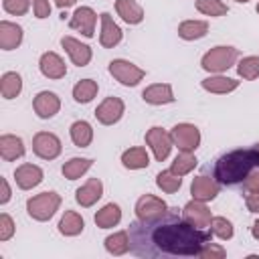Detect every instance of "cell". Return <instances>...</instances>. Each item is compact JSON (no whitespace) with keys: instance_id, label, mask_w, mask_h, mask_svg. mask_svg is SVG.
I'll list each match as a JSON object with an SVG mask.
<instances>
[{"instance_id":"cell-1","label":"cell","mask_w":259,"mask_h":259,"mask_svg":"<svg viewBox=\"0 0 259 259\" xmlns=\"http://www.w3.org/2000/svg\"><path fill=\"white\" fill-rule=\"evenodd\" d=\"M127 233L130 251L138 257H198L212 239V231L190 225L172 206L156 219L134 221Z\"/></svg>"},{"instance_id":"cell-2","label":"cell","mask_w":259,"mask_h":259,"mask_svg":"<svg viewBox=\"0 0 259 259\" xmlns=\"http://www.w3.org/2000/svg\"><path fill=\"white\" fill-rule=\"evenodd\" d=\"M259 168V144L249 148H239L217 158L212 166V176L219 184L237 186L243 184L245 178Z\"/></svg>"},{"instance_id":"cell-3","label":"cell","mask_w":259,"mask_h":259,"mask_svg":"<svg viewBox=\"0 0 259 259\" xmlns=\"http://www.w3.org/2000/svg\"><path fill=\"white\" fill-rule=\"evenodd\" d=\"M239 59V49L235 47H227V45H219L212 47L200 61V67L208 73H223L227 69H231Z\"/></svg>"},{"instance_id":"cell-4","label":"cell","mask_w":259,"mask_h":259,"mask_svg":"<svg viewBox=\"0 0 259 259\" xmlns=\"http://www.w3.org/2000/svg\"><path fill=\"white\" fill-rule=\"evenodd\" d=\"M61 206V194L57 192H40V194H34L26 200V212L30 219L34 221H49Z\"/></svg>"},{"instance_id":"cell-5","label":"cell","mask_w":259,"mask_h":259,"mask_svg":"<svg viewBox=\"0 0 259 259\" xmlns=\"http://www.w3.org/2000/svg\"><path fill=\"white\" fill-rule=\"evenodd\" d=\"M107 69L125 87H134V85H138L146 77V71L144 69H140L138 65H134V63H130L125 59H113V61H109V67Z\"/></svg>"},{"instance_id":"cell-6","label":"cell","mask_w":259,"mask_h":259,"mask_svg":"<svg viewBox=\"0 0 259 259\" xmlns=\"http://www.w3.org/2000/svg\"><path fill=\"white\" fill-rule=\"evenodd\" d=\"M170 136L180 152H194L200 146V130L194 123H176L170 130Z\"/></svg>"},{"instance_id":"cell-7","label":"cell","mask_w":259,"mask_h":259,"mask_svg":"<svg viewBox=\"0 0 259 259\" xmlns=\"http://www.w3.org/2000/svg\"><path fill=\"white\" fill-rule=\"evenodd\" d=\"M146 144L150 146L154 158H156L158 162H162V160H166V158L170 156V150H172V144H174V142H172L170 132H166L164 127L154 125V127H150V130L146 132Z\"/></svg>"},{"instance_id":"cell-8","label":"cell","mask_w":259,"mask_h":259,"mask_svg":"<svg viewBox=\"0 0 259 259\" xmlns=\"http://www.w3.org/2000/svg\"><path fill=\"white\" fill-rule=\"evenodd\" d=\"M61 140L51 132H38L32 138V152L42 160H55L61 154Z\"/></svg>"},{"instance_id":"cell-9","label":"cell","mask_w":259,"mask_h":259,"mask_svg":"<svg viewBox=\"0 0 259 259\" xmlns=\"http://www.w3.org/2000/svg\"><path fill=\"white\" fill-rule=\"evenodd\" d=\"M123 111H125V105H123V101H121L119 97H105V99L97 105L95 117H97V121L103 123V125H113V123H117V121L121 119Z\"/></svg>"},{"instance_id":"cell-10","label":"cell","mask_w":259,"mask_h":259,"mask_svg":"<svg viewBox=\"0 0 259 259\" xmlns=\"http://www.w3.org/2000/svg\"><path fill=\"white\" fill-rule=\"evenodd\" d=\"M95 22H97V14L93 8L89 6H79L73 14H71V20H69V26L73 30H79L83 36L91 38L95 34Z\"/></svg>"},{"instance_id":"cell-11","label":"cell","mask_w":259,"mask_h":259,"mask_svg":"<svg viewBox=\"0 0 259 259\" xmlns=\"http://www.w3.org/2000/svg\"><path fill=\"white\" fill-rule=\"evenodd\" d=\"M182 217H184V221H188L190 225H194V227H198V229L210 227V221H212V214H210L208 206H206L202 200H194V198L184 204Z\"/></svg>"},{"instance_id":"cell-12","label":"cell","mask_w":259,"mask_h":259,"mask_svg":"<svg viewBox=\"0 0 259 259\" xmlns=\"http://www.w3.org/2000/svg\"><path fill=\"white\" fill-rule=\"evenodd\" d=\"M32 107H34V113L40 117V119H51L53 115L59 113L61 109V99L57 93L53 91H40L36 93V97L32 99Z\"/></svg>"},{"instance_id":"cell-13","label":"cell","mask_w":259,"mask_h":259,"mask_svg":"<svg viewBox=\"0 0 259 259\" xmlns=\"http://www.w3.org/2000/svg\"><path fill=\"white\" fill-rule=\"evenodd\" d=\"M61 47L67 51V55H69V59L73 61V65H77V67L89 65L91 55H93L89 45H83L81 40H77V38H73V36H63V38H61Z\"/></svg>"},{"instance_id":"cell-14","label":"cell","mask_w":259,"mask_h":259,"mask_svg":"<svg viewBox=\"0 0 259 259\" xmlns=\"http://www.w3.org/2000/svg\"><path fill=\"white\" fill-rule=\"evenodd\" d=\"M166 208H168V204H166L162 198H158V196H154V194H144V196H140L138 202H136V217L142 219V221L156 219V217H160Z\"/></svg>"},{"instance_id":"cell-15","label":"cell","mask_w":259,"mask_h":259,"mask_svg":"<svg viewBox=\"0 0 259 259\" xmlns=\"http://www.w3.org/2000/svg\"><path fill=\"white\" fill-rule=\"evenodd\" d=\"M219 190H221V184L214 180V176L212 178H208V176H196L192 180V184H190L192 198L194 200H202V202H208V200L217 198Z\"/></svg>"},{"instance_id":"cell-16","label":"cell","mask_w":259,"mask_h":259,"mask_svg":"<svg viewBox=\"0 0 259 259\" xmlns=\"http://www.w3.org/2000/svg\"><path fill=\"white\" fill-rule=\"evenodd\" d=\"M38 69H40V73H42L47 79H63V77L67 75V65H65V61H63L57 53H53V51L42 53V57H40V61H38Z\"/></svg>"},{"instance_id":"cell-17","label":"cell","mask_w":259,"mask_h":259,"mask_svg":"<svg viewBox=\"0 0 259 259\" xmlns=\"http://www.w3.org/2000/svg\"><path fill=\"white\" fill-rule=\"evenodd\" d=\"M99 18H101V32H99V42H101V47H103V49H113V47H117L119 40H121V36H123L121 28L113 22V18H111L109 12H103Z\"/></svg>"},{"instance_id":"cell-18","label":"cell","mask_w":259,"mask_h":259,"mask_svg":"<svg viewBox=\"0 0 259 259\" xmlns=\"http://www.w3.org/2000/svg\"><path fill=\"white\" fill-rule=\"evenodd\" d=\"M14 180L20 190H30L42 182V170L34 164H20L14 170Z\"/></svg>"},{"instance_id":"cell-19","label":"cell","mask_w":259,"mask_h":259,"mask_svg":"<svg viewBox=\"0 0 259 259\" xmlns=\"http://www.w3.org/2000/svg\"><path fill=\"white\" fill-rule=\"evenodd\" d=\"M103 196V184L99 178H89L83 186H79L75 190V200L81 204V206H93L99 198Z\"/></svg>"},{"instance_id":"cell-20","label":"cell","mask_w":259,"mask_h":259,"mask_svg":"<svg viewBox=\"0 0 259 259\" xmlns=\"http://www.w3.org/2000/svg\"><path fill=\"white\" fill-rule=\"evenodd\" d=\"M142 99L150 105H164V103H172L176 97L172 93L170 83H154L142 91Z\"/></svg>"},{"instance_id":"cell-21","label":"cell","mask_w":259,"mask_h":259,"mask_svg":"<svg viewBox=\"0 0 259 259\" xmlns=\"http://www.w3.org/2000/svg\"><path fill=\"white\" fill-rule=\"evenodd\" d=\"M22 34H24L22 26H18L16 22H10V20H2L0 22V49L12 51V49L20 47Z\"/></svg>"},{"instance_id":"cell-22","label":"cell","mask_w":259,"mask_h":259,"mask_svg":"<svg viewBox=\"0 0 259 259\" xmlns=\"http://www.w3.org/2000/svg\"><path fill=\"white\" fill-rule=\"evenodd\" d=\"M0 156L6 162L22 158L24 156V142H22V138L12 136V134L0 136Z\"/></svg>"},{"instance_id":"cell-23","label":"cell","mask_w":259,"mask_h":259,"mask_svg":"<svg viewBox=\"0 0 259 259\" xmlns=\"http://www.w3.org/2000/svg\"><path fill=\"white\" fill-rule=\"evenodd\" d=\"M202 89L204 91H210V93H217V95H225V93H231L239 87V81L237 79H231V77H225V75H210L206 79H202Z\"/></svg>"},{"instance_id":"cell-24","label":"cell","mask_w":259,"mask_h":259,"mask_svg":"<svg viewBox=\"0 0 259 259\" xmlns=\"http://www.w3.org/2000/svg\"><path fill=\"white\" fill-rule=\"evenodd\" d=\"M115 10L127 24H140L144 20V8L136 0H115Z\"/></svg>"},{"instance_id":"cell-25","label":"cell","mask_w":259,"mask_h":259,"mask_svg":"<svg viewBox=\"0 0 259 259\" xmlns=\"http://www.w3.org/2000/svg\"><path fill=\"white\" fill-rule=\"evenodd\" d=\"M83 229H85V221L75 210H67L59 221V233L65 237H77L83 233Z\"/></svg>"},{"instance_id":"cell-26","label":"cell","mask_w":259,"mask_h":259,"mask_svg":"<svg viewBox=\"0 0 259 259\" xmlns=\"http://www.w3.org/2000/svg\"><path fill=\"white\" fill-rule=\"evenodd\" d=\"M121 164L127 170H142V168H148L150 156H148L146 148L136 146V148H130V150H125L121 154Z\"/></svg>"},{"instance_id":"cell-27","label":"cell","mask_w":259,"mask_h":259,"mask_svg":"<svg viewBox=\"0 0 259 259\" xmlns=\"http://www.w3.org/2000/svg\"><path fill=\"white\" fill-rule=\"evenodd\" d=\"M121 221V208L115 202H107L95 212V225L99 229H111Z\"/></svg>"},{"instance_id":"cell-28","label":"cell","mask_w":259,"mask_h":259,"mask_svg":"<svg viewBox=\"0 0 259 259\" xmlns=\"http://www.w3.org/2000/svg\"><path fill=\"white\" fill-rule=\"evenodd\" d=\"M208 32L206 20H184L178 24V36L184 40H198Z\"/></svg>"},{"instance_id":"cell-29","label":"cell","mask_w":259,"mask_h":259,"mask_svg":"<svg viewBox=\"0 0 259 259\" xmlns=\"http://www.w3.org/2000/svg\"><path fill=\"white\" fill-rule=\"evenodd\" d=\"M69 134H71V140H73V144L77 148H87L91 144V140H93V127L85 119H79V121L71 123Z\"/></svg>"},{"instance_id":"cell-30","label":"cell","mask_w":259,"mask_h":259,"mask_svg":"<svg viewBox=\"0 0 259 259\" xmlns=\"http://www.w3.org/2000/svg\"><path fill=\"white\" fill-rule=\"evenodd\" d=\"M22 91V77L14 71H8L0 79V93L4 99H14Z\"/></svg>"},{"instance_id":"cell-31","label":"cell","mask_w":259,"mask_h":259,"mask_svg":"<svg viewBox=\"0 0 259 259\" xmlns=\"http://www.w3.org/2000/svg\"><path fill=\"white\" fill-rule=\"evenodd\" d=\"M91 166H93V160H91V158H71L69 162L63 164L61 172H63V176H65L67 180H77V178H81Z\"/></svg>"},{"instance_id":"cell-32","label":"cell","mask_w":259,"mask_h":259,"mask_svg":"<svg viewBox=\"0 0 259 259\" xmlns=\"http://www.w3.org/2000/svg\"><path fill=\"white\" fill-rule=\"evenodd\" d=\"M105 249H107V253H111V255H123V253H127L130 251V233L127 231H117V233H113V235H109L105 241Z\"/></svg>"},{"instance_id":"cell-33","label":"cell","mask_w":259,"mask_h":259,"mask_svg":"<svg viewBox=\"0 0 259 259\" xmlns=\"http://www.w3.org/2000/svg\"><path fill=\"white\" fill-rule=\"evenodd\" d=\"M97 89H99L97 87V81H93V79H81L73 87V99L77 103H89L97 95Z\"/></svg>"},{"instance_id":"cell-34","label":"cell","mask_w":259,"mask_h":259,"mask_svg":"<svg viewBox=\"0 0 259 259\" xmlns=\"http://www.w3.org/2000/svg\"><path fill=\"white\" fill-rule=\"evenodd\" d=\"M156 184H158L160 190H164V192H168V194H174V192H178L180 186H182V176L174 174L172 170H162V172L156 176Z\"/></svg>"},{"instance_id":"cell-35","label":"cell","mask_w":259,"mask_h":259,"mask_svg":"<svg viewBox=\"0 0 259 259\" xmlns=\"http://www.w3.org/2000/svg\"><path fill=\"white\" fill-rule=\"evenodd\" d=\"M194 168H196V158H194L192 152H180V154L174 158L172 166H170V170H172L174 174H178V176H184V174L192 172Z\"/></svg>"},{"instance_id":"cell-36","label":"cell","mask_w":259,"mask_h":259,"mask_svg":"<svg viewBox=\"0 0 259 259\" xmlns=\"http://www.w3.org/2000/svg\"><path fill=\"white\" fill-rule=\"evenodd\" d=\"M237 73H239V77H243L247 81L257 79L259 77V57H255V55L243 57L237 65Z\"/></svg>"},{"instance_id":"cell-37","label":"cell","mask_w":259,"mask_h":259,"mask_svg":"<svg viewBox=\"0 0 259 259\" xmlns=\"http://www.w3.org/2000/svg\"><path fill=\"white\" fill-rule=\"evenodd\" d=\"M196 10L204 16H223L229 12L223 0H196Z\"/></svg>"},{"instance_id":"cell-38","label":"cell","mask_w":259,"mask_h":259,"mask_svg":"<svg viewBox=\"0 0 259 259\" xmlns=\"http://www.w3.org/2000/svg\"><path fill=\"white\" fill-rule=\"evenodd\" d=\"M210 231H212L214 237H219V239H223V241L231 239L233 233H235L233 223H231L229 219H225V217H212V221H210Z\"/></svg>"},{"instance_id":"cell-39","label":"cell","mask_w":259,"mask_h":259,"mask_svg":"<svg viewBox=\"0 0 259 259\" xmlns=\"http://www.w3.org/2000/svg\"><path fill=\"white\" fill-rule=\"evenodd\" d=\"M2 6L12 16H22L30 8V0H2Z\"/></svg>"},{"instance_id":"cell-40","label":"cell","mask_w":259,"mask_h":259,"mask_svg":"<svg viewBox=\"0 0 259 259\" xmlns=\"http://www.w3.org/2000/svg\"><path fill=\"white\" fill-rule=\"evenodd\" d=\"M198 257H200V259H225V257H227V251H225L221 245L208 241V243L202 247V251H200Z\"/></svg>"},{"instance_id":"cell-41","label":"cell","mask_w":259,"mask_h":259,"mask_svg":"<svg viewBox=\"0 0 259 259\" xmlns=\"http://www.w3.org/2000/svg\"><path fill=\"white\" fill-rule=\"evenodd\" d=\"M14 221H12V217L10 214H6V212H2L0 214V241H8L12 235H14Z\"/></svg>"},{"instance_id":"cell-42","label":"cell","mask_w":259,"mask_h":259,"mask_svg":"<svg viewBox=\"0 0 259 259\" xmlns=\"http://www.w3.org/2000/svg\"><path fill=\"white\" fill-rule=\"evenodd\" d=\"M32 10L36 18H47L51 16V4L49 0H32Z\"/></svg>"},{"instance_id":"cell-43","label":"cell","mask_w":259,"mask_h":259,"mask_svg":"<svg viewBox=\"0 0 259 259\" xmlns=\"http://www.w3.org/2000/svg\"><path fill=\"white\" fill-rule=\"evenodd\" d=\"M243 186H245V190H247V192H259V168H257V170H253V172L245 178Z\"/></svg>"},{"instance_id":"cell-44","label":"cell","mask_w":259,"mask_h":259,"mask_svg":"<svg viewBox=\"0 0 259 259\" xmlns=\"http://www.w3.org/2000/svg\"><path fill=\"white\" fill-rule=\"evenodd\" d=\"M245 204H247V210L249 212L259 214V192H249L247 198H245Z\"/></svg>"},{"instance_id":"cell-45","label":"cell","mask_w":259,"mask_h":259,"mask_svg":"<svg viewBox=\"0 0 259 259\" xmlns=\"http://www.w3.org/2000/svg\"><path fill=\"white\" fill-rule=\"evenodd\" d=\"M0 186H2V194H0V204H6L10 200V186L6 182V178H0Z\"/></svg>"},{"instance_id":"cell-46","label":"cell","mask_w":259,"mask_h":259,"mask_svg":"<svg viewBox=\"0 0 259 259\" xmlns=\"http://www.w3.org/2000/svg\"><path fill=\"white\" fill-rule=\"evenodd\" d=\"M77 0H55V4L61 8V10H65V8H69V6H73Z\"/></svg>"},{"instance_id":"cell-47","label":"cell","mask_w":259,"mask_h":259,"mask_svg":"<svg viewBox=\"0 0 259 259\" xmlns=\"http://www.w3.org/2000/svg\"><path fill=\"white\" fill-rule=\"evenodd\" d=\"M251 235L259 241V221H255V223H253V227H251Z\"/></svg>"},{"instance_id":"cell-48","label":"cell","mask_w":259,"mask_h":259,"mask_svg":"<svg viewBox=\"0 0 259 259\" xmlns=\"http://www.w3.org/2000/svg\"><path fill=\"white\" fill-rule=\"evenodd\" d=\"M235 2H239V4H245V2H249V0H235Z\"/></svg>"},{"instance_id":"cell-49","label":"cell","mask_w":259,"mask_h":259,"mask_svg":"<svg viewBox=\"0 0 259 259\" xmlns=\"http://www.w3.org/2000/svg\"><path fill=\"white\" fill-rule=\"evenodd\" d=\"M257 14H259V2H257Z\"/></svg>"}]
</instances>
